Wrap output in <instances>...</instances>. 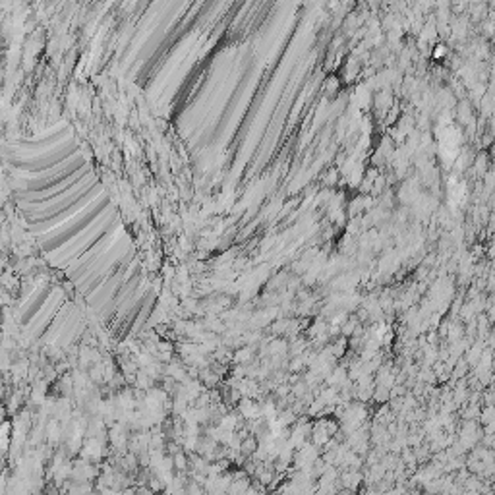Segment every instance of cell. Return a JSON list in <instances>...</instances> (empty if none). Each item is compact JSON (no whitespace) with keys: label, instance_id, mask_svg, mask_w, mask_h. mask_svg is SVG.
<instances>
[{"label":"cell","instance_id":"cell-1","mask_svg":"<svg viewBox=\"0 0 495 495\" xmlns=\"http://www.w3.org/2000/svg\"><path fill=\"white\" fill-rule=\"evenodd\" d=\"M16 209L53 267L103 321L126 317L147 296L136 247L72 128L58 122L2 145Z\"/></svg>","mask_w":495,"mask_h":495}]
</instances>
